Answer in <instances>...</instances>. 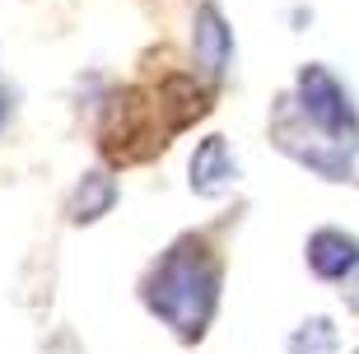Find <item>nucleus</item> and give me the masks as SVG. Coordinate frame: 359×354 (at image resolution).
<instances>
[{
	"instance_id": "6",
	"label": "nucleus",
	"mask_w": 359,
	"mask_h": 354,
	"mask_svg": "<svg viewBox=\"0 0 359 354\" xmlns=\"http://www.w3.org/2000/svg\"><path fill=\"white\" fill-rule=\"evenodd\" d=\"M243 177L238 168V154H233V144L224 140V135H205V140L196 144V154H191V163H187V182H191V191L205 200L224 196V191H233Z\"/></svg>"
},
{
	"instance_id": "2",
	"label": "nucleus",
	"mask_w": 359,
	"mask_h": 354,
	"mask_svg": "<svg viewBox=\"0 0 359 354\" xmlns=\"http://www.w3.org/2000/svg\"><path fill=\"white\" fill-rule=\"evenodd\" d=\"M271 140L276 149L304 163L308 172H318L327 182H350L359 186V135H332V131H318L313 121L294 107V98L285 93L271 112Z\"/></svg>"
},
{
	"instance_id": "5",
	"label": "nucleus",
	"mask_w": 359,
	"mask_h": 354,
	"mask_svg": "<svg viewBox=\"0 0 359 354\" xmlns=\"http://www.w3.org/2000/svg\"><path fill=\"white\" fill-rule=\"evenodd\" d=\"M191 56H196V70L205 79H224L233 66V28L224 24V14L215 0H201L196 19H191Z\"/></svg>"
},
{
	"instance_id": "9",
	"label": "nucleus",
	"mask_w": 359,
	"mask_h": 354,
	"mask_svg": "<svg viewBox=\"0 0 359 354\" xmlns=\"http://www.w3.org/2000/svg\"><path fill=\"white\" fill-rule=\"evenodd\" d=\"M5 117H10V98H5V89H0V126H5Z\"/></svg>"
},
{
	"instance_id": "4",
	"label": "nucleus",
	"mask_w": 359,
	"mask_h": 354,
	"mask_svg": "<svg viewBox=\"0 0 359 354\" xmlns=\"http://www.w3.org/2000/svg\"><path fill=\"white\" fill-rule=\"evenodd\" d=\"M304 261L322 285H336L341 294H350V303L359 308V238L346 229H313L304 243Z\"/></svg>"
},
{
	"instance_id": "10",
	"label": "nucleus",
	"mask_w": 359,
	"mask_h": 354,
	"mask_svg": "<svg viewBox=\"0 0 359 354\" xmlns=\"http://www.w3.org/2000/svg\"><path fill=\"white\" fill-rule=\"evenodd\" d=\"M355 354H359V350H355Z\"/></svg>"
},
{
	"instance_id": "3",
	"label": "nucleus",
	"mask_w": 359,
	"mask_h": 354,
	"mask_svg": "<svg viewBox=\"0 0 359 354\" xmlns=\"http://www.w3.org/2000/svg\"><path fill=\"white\" fill-rule=\"evenodd\" d=\"M294 107L304 112L318 131H332V135H359V107L350 98V89L341 84V75L327 66H299L294 75V89H290Z\"/></svg>"
},
{
	"instance_id": "1",
	"label": "nucleus",
	"mask_w": 359,
	"mask_h": 354,
	"mask_svg": "<svg viewBox=\"0 0 359 354\" xmlns=\"http://www.w3.org/2000/svg\"><path fill=\"white\" fill-rule=\"evenodd\" d=\"M219 289H224L219 252L205 238L182 233L177 243H168V252H159L149 261L145 280H140V303L182 345H196L210 331V317L219 308Z\"/></svg>"
},
{
	"instance_id": "8",
	"label": "nucleus",
	"mask_w": 359,
	"mask_h": 354,
	"mask_svg": "<svg viewBox=\"0 0 359 354\" xmlns=\"http://www.w3.org/2000/svg\"><path fill=\"white\" fill-rule=\"evenodd\" d=\"M285 350L290 354H341V331H336V322L327 313H313L290 331Z\"/></svg>"
},
{
	"instance_id": "7",
	"label": "nucleus",
	"mask_w": 359,
	"mask_h": 354,
	"mask_svg": "<svg viewBox=\"0 0 359 354\" xmlns=\"http://www.w3.org/2000/svg\"><path fill=\"white\" fill-rule=\"evenodd\" d=\"M117 177L112 172H84L80 182H75V191H70V224H93V219H103L112 205H117Z\"/></svg>"
}]
</instances>
